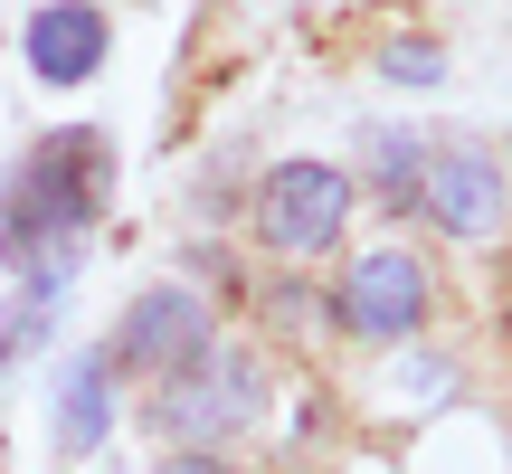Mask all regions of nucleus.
<instances>
[{
	"instance_id": "12",
	"label": "nucleus",
	"mask_w": 512,
	"mask_h": 474,
	"mask_svg": "<svg viewBox=\"0 0 512 474\" xmlns=\"http://www.w3.org/2000/svg\"><path fill=\"white\" fill-rule=\"evenodd\" d=\"M162 474H228V465L209 456V446H171V456H162Z\"/></svg>"
},
{
	"instance_id": "8",
	"label": "nucleus",
	"mask_w": 512,
	"mask_h": 474,
	"mask_svg": "<svg viewBox=\"0 0 512 474\" xmlns=\"http://www.w3.org/2000/svg\"><path fill=\"white\" fill-rule=\"evenodd\" d=\"M76 266H86L76 247H48V256L19 266V294H10V313H0V370H19L38 342H48V323H57V304H67Z\"/></svg>"
},
{
	"instance_id": "3",
	"label": "nucleus",
	"mask_w": 512,
	"mask_h": 474,
	"mask_svg": "<svg viewBox=\"0 0 512 474\" xmlns=\"http://www.w3.org/2000/svg\"><path fill=\"white\" fill-rule=\"evenodd\" d=\"M351 219V181L332 162H285L266 171V200H256V228H266L275 256H323Z\"/></svg>"
},
{
	"instance_id": "9",
	"label": "nucleus",
	"mask_w": 512,
	"mask_h": 474,
	"mask_svg": "<svg viewBox=\"0 0 512 474\" xmlns=\"http://www.w3.org/2000/svg\"><path fill=\"white\" fill-rule=\"evenodd\" d=\"M57 446H67V456H95V446H105V361H95V351L57 361Z\"/></svg>"
},
{
	"instance_id": "11",
	"label": "nucleus",
	"mask_w": 512,
	"mask_h": 474,
	"mask_svg": "<svg viewBox=\"0 0 512 474\" xmlns=\"http://www.w3.org/2000/svg\"><path fill=\"white\" fill-rule=\"evenodd\" d=\"M380 67H389V76H399V86H437V67H446V57H437V48H427V38H399V48H389V57H380Z\"/></svg>"
},
{
	"instance_id": "7",
	"label": "nucleus",
	"mask_w": 512,
	"mask_h": 474,
	"mask_svg": "<svg viewBox=\"0 0 512 474\" xmlns=\"http://www.w3.org/2000/svg\"><path fill=\"white\" fill-rule=\"evenodd\" d=\"M19 48H29L38 86H86V76L105 67V10H95V0H48Z\"/></svg>"
},
{
	"instance_id": "2",
	"label": "nucleus",
	"mask_w": 512,
	"mask_h": 474,
	"mask_svg": "<svg viewBox=\"0 0 512 474\" xmlns=\"http://www.w3.org/2000/svg\"><path fill=\"white\" fill-rule=\"evenodd\" d=\"M256 399H266V370H256V351L238 342H209L190 370H171V380H152V437H171V446H219V437H238V427L256 418Z\"/></svg>"
},
{
	"instance_id": "4",
	"label": "nucleus",
	"mask_w": 512,
	"mask_h": 474,
	"mask_svg": "<svg viewBox=\"0 0 512 474\" xmlns=\"http://www.w3.org/2000/svg\"><path fill=\"white\" fill-rule=\"evenodd\" d=\"M427 323V266L408 247H370L351 256L342 275V332H361V342H408V332Z\"/></svg>"
},
{
	"instance_id": "1",
	"label": "nucleus",
	"mask_w": 512,
	"mask_h": 474,
	"mask_svg": "<svg viewBox=\"0 0 512 474\" xmlns=\"http://www.w3.org/2000/svg\"><path fill=\"white\" fill-rule=\"evenodd\" d=\"M105 171H114L105 133H86V124L38 133L29 162L0 171V266L19 275L29 256L76 247V237L95 228V209H105Z\"/></svg>"
},
{
	"instance_id": "10",
	"label": "nucleus",
	"mask_w": 512,
	"mask_h": 474,
	"mask_svg": "<svg viewBox=\"0 0 512 474\" xmlns=\"http://www.w3.org/2000/svg\"><path fill=\"white\" fill-rule=\"evenodd\" d=\"M418 171H427V143H418V133H380V143H370V181H380L389 209L418 200Z\"/></svg>"
},
{
	"instance_id": "6",
	"label": "nucleus",
	"mask_w": 512,
	"mask_h": 474,
	"mask_svg": "<svg viewBox=\"0 0 512 474\" xmlns=\"http://www.w3.org/2000/svg\"><path fill=\"white\" fill-rule=\"evenodd\" d=\"M418 200H427V219H437L446 237H494V219H503V171H494V152H475V143L427 152Z\"/></svg>"
},
{
	"instance_id": "5",
	"label": "nucleus",
	"mask_w": 512,
	"mask_h": 474,
	"mask_svg": "<svg viewBox=\"0 0 512 474\" xmlns=\"http://www.w3.org/2000/svg\"><path fill=\"white\" fill-rule=\"evenodd\" d=\"M209 342H219V332H209V304L190 285H162V294H133L124 332H114V361L143 370V380H171V370H190Z\"/></svg>"
}]
</instances>
